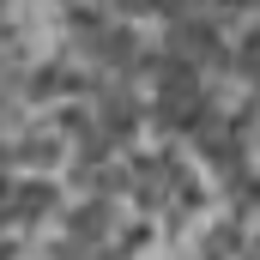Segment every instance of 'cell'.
Returning a JSON list of instances; mask_svg holds the SVG:
<instances>
[{
  "mask_svg": "<svg viewBox=\"0 0 260 260\" xmlns=\"http://www.w3.org/2000/svg\"><path fill=\"white\" fill-rule=\"evenodd\" d=\"M61 212H67V200L49 182V170H12V182H6V230L43 236L49 224H61Z\"/></svg>",
  "mask_w": 260,
  "mask_h": 260,
  "instance_id": "6da1fadb",
  "label": "cell"
}]
</instances>
